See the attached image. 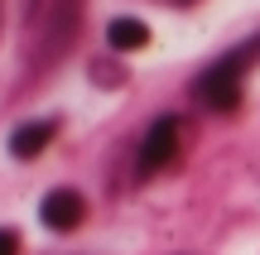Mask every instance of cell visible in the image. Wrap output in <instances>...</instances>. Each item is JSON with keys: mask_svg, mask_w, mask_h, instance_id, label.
<instances>
[{"mask_svg": "<svg viewBox=\"0 0 260 255\" xmlns=\"http://www.w3.org/2000/svg\"><path fill=\"white\" fill-rule=\"evenodd\" d=\"M255 58H260V39L246 48V53L217 58V63L193 82V96L203 106H212V111H236V106H241V77H246V67H251Z\"/></svg>", "mask_w": 260, "mask_h": 255, "instance_id": "7a4b0ae2", "label": "cell"}, {"mask_svg": "<svg viewBox=\"0 0 260 255\" xmlns=\"http://www.w3.org/2000/svg\"><path fill=\"white\" fill-rule=\"evenodd\" d=\"M178 5H188V0H178Z\"/></svg>", "mask_w": 260, "mask_h": 255, "instance_id": "9c48e42d", "label": "cell"}, {"mask_svg": "<svg viewBox=\"0 0 260 255\" xmlns=\"http://www.w3.org/2000/svg\"><path fill=\"white\" fill-rule=\"evenodd\" d=\"M0 255H19V231L15 227H0Z\"/></svg>", "mask_w": 260, "mask_h": 255, "instance_id": "52a82bcc", "label": "cell"}, {"mask_svg": "<svg viewBox=\"0 0 260 255\" xmlns=\"http://www.w3.org/2000/svg\"><path fill=\"white\" fill-rule=\"evenodd\" d=\"M39 217H44V227H53V231H77L82 217H87V202H82V193H73V188H53L44 202H39Z\"/></svg>", "mask_w": 260, "mask_h": 255, "instance_id": "277c9868", "label": "cell"}, {"mask_svg": "<svg viewBox=\"0 0 260 255\" xmlns=\"http://www.w3.org/2000/svg\"><path fill=\"white\" fill-rule=\"evenodd\" d=\"M0 19H5V0H0Z\"/></svg>", "mask_w": 260, "mask_h": 255, "instance_id": "ba28073f", "label": "cell"}, {"mask_svg": "<svg viewBox=\"0 0 260 255\" xmlns=\"http://www.w3.org/2000/svg\"><path fill=\"white\" fill-rule=\"evenodd\" d=\"M53 135H58L53 121H24L15 135H10V154H15V159H34L39 150H48Z\"/></svg>", "mask_w": 260, "mask_h": 255, "instance_id": "5b68a950", "label": "cell"}, {"mask_svg": "<svg viewBox=\"0 0 260 255\" xmlns=\"http://www.w3.org/2000/svg\"><path fill=\"white\" fill-rule=\"evenodd\" d=\"M106 44H111L116 53H135V48L149 44V24H145V19H135V15H121V19L106 24Z\"/></svg>", "mask_w": 260, "mask_h": 255, "instance_id": "8992f818", "label": "cell"}, {"mask_svg": "<svg viewBox=\"0 0 260 255\" xmlns=\"http://www.w3.org/2000/svg\"><path fill=\"white\" fill-rule=\"evenodd\" d=\"M174 154H178V121L154 116V125L145 130V144H140V173H159Z\"/></svg>", "mask_w": 260, "mask_h": 255, "instance_id": "3957f363", "label": "cell"}, {"mask_svg": "<svg viewBox=\"0 0 260 255\" xmlns=\"http://www.w3.org/2000/svg\"><path fill=\"white\" fill-rule=\"evenodd\" d=\"M77 15H82V0H34V15H29L34 67H48L68 53V44L77 34Z\"/></svg>", "mask_w": 260, "mask_h": 255, "instance_id": "6da1fadb", "label": "cell"}]
</instances>
